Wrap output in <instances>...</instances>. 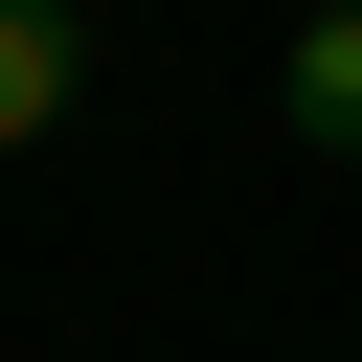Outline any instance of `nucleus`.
I'll list each match as a JSON object with an SVG mask.
<instances>
[{
  "mask_svg": "<svg viewBox=\"0 0 362 362\" xmlns=\"http://www.w3.org/2000/svg\"><path fill=\"white\" fill-rule=\"evenodd\" d=\"M68 90H90V0H0V158H23Z\"/></svg>",
  "mask_w": 362,
  "mask_h": 362,
  "instance_id": "obj_1",
  "label": "nucleus"
},
{
  "mask_svg": "<svg viewBox=\"0 0 362 362\" xmlns=\"http://www.w3.org/2000/svg\"><path fill=\"white\" fill-rule=\"evenodd\" d=\"M272 90H294V136H317V158H362V0H317Z\"/></svg>",
  "mask_w": 362,
  "mask_h": 362,
  "instance_id": "obj_2",
  "label": "nucleus"
}]
</instances>
